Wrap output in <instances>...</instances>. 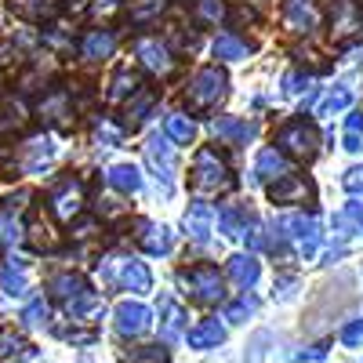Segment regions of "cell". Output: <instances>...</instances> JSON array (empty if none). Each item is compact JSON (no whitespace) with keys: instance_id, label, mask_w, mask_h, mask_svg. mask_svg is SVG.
Instances as JSON below:
<instances>
[{"instance_id":"6da1fadb","label":"cell","mask_w":363,"mask_h":363,"mask_svg":"<svg viewBox=\"0 0 363 363\" xmlns=\"http://www.w3.org/2000/svg\"><path fill=\"white\" fill-rule=\"evenodd\" d=\"M189 186H193V193H200V196H218V193H225V189L233 186V174H229L225 160L218 157V149L207 145V149H200V153H196Z\"/></svg>"},{"instance_id":"7a4b0ae2","label":"cell","mask_w":363,"mask_h":363,"mask_svg":"<svg viewBox=\"0 0 363 363\" xmlns=\"http://www.w3.org/2000/svg\"><path fill=\"white\" fill-rule=\"evenodd\" d=\"M225 91H229V77L218 66H203V69L193 73V80L186 87V102H189V109L203 113L211 106H218L225 99Z\"/></svg>"},{"instance_id":"3957f363","label":"cell","mask_w":363,"mask_h":363,"mask_svg":"<svg viewBox=\"0 0 363 363\" xmlns=\"http://www.w3.org/2000/svg\"><path fill=\"white\" fill-rule=\"evenodd\" d=\"M277 149H284V153H291L294 160H313L316 157V149H320V135H316V128L309 124L306 116H294V120H287V124L280 128V135H277Z\"/></svg>"},{"instance_id":"277c9868","label":"cell","mask_w":363,"mask_h":363,"mask_svg":"<svg viewBox=\"0 0 363 363\" xmlns=\"http://www.w3.org/2000/svg\"><path fill=\"white\" fill-rule=\"evenodd\" d=\"M363 29V8L359 0H330V33L338 40L352 37Z\"/></svg>"},{"instance_id":"5b68a950","label":"cell","mask_w":363,"mask_h":363,"mask_svg":"<svg viewBox=\"0 0 363 363\" xmlns=\"http://www.w3.org/2000/svg\"><path fill=\"white\" fill-rule=\"evenodd\" d=\"M51 160H55V138H51V135L29 138V142L22 145V153H18V167H22L26 174H44Z\"/></svg>"},{"instance_id":"8992f818","label":"cell","mask_w":363,"mask_h":363,"mask_svg":"<svg viewBox=\"0 0 363 363\" xmlns=\"http://www.w3.org/2000/svg\"><path fill=\"white\" fill-rule=\"evenodd\" d=\"M182 280H186V287H193V298L200 301H218L222 298V277L215 265H193L182 272Z\"/></svg>"},{"instance_id":"52a82bcc","label":"cell","mask_w":363,"mask_h":363,"mask_svg":"<svg viewBox=\"0 0 363 363\" xmlns=\"http://www.w3.org/2000/svg\"><path fill=\"white\" fill-rule=\"evenodd\" d=\"M145 160H149V167L157 171V178L164 182V189L171 193V178H174V149L167 145V138H160V135H153L145 142Z\"/></svg>"},{"instance_id":"ba28073f","label":"cell","mask_w":363,"mask_h":363,"mask_svg":"<svg viewBox=\"0 0 363 363\" xmlns=\"http://www.w3.org/2000/svg\"><path fill=\"white\" fill-rule=\"evenodd\" d=\"M135 55L145 62V69H153V73H160V77H167V73L174 69L171 51H167L157 37H138V40H135Z\"/></svg>"},{"instance_id":"9c48e42d","label":"cell","mask_w":363,"mask_h":363,"mask_svg":"<svg viewBox=\"0 0 363 363\" xmlns=\"http://www.w3.org/2000/svg\"><path fill=\"white\" fill-rule=\"evenodd\" d=\"M309 196H313V186L301 174H291V171L269 186V200H277V203H306Z\"/></svg>"},{"instance_id":"30bf717a","label":"cell","mask_w":363,"mask_h":363,"mask_svg":"<svg viewBox=\"0 0 363 363\" xmlns=\"http://www.w3.org/2000/svg\"><path fill=\"white\" fill-rule=\"evenodd\" d=\"M80 207H84V193H80V186H77L73 178H66L62 186L51 193V211H55L62 222H73V218L80 215Z\"/></svg>"},{"instance_id":"8fae6325","label":"cell","mask_w":363,"mask_h":363,"mask_svg":"<svg viewBox=\"0 0 363 363\" xmlns=\"http://www.w3.org/2000/svg\"><path fill=\"white\" fill-rule=\"evenodd\" d=\"M0 291L8 298H22L29 291V280H26V258L18 255H8L0 262Z\"/></svg>"},{"instance_id":"7c38bea8","label":"cell","mask_w":363,"mask_h":363,"mask_svg":"<svg viewBox=\"0 0 363 363\" xmlns=\"http://www.w3.org/2000/svg\"><path fill=\"white\" fill-rule=\"evenodd\" d=\"M116 48V37L113 29H91V33L80 40V55L87 58V62H102V58H109Z\"/></svg>"},{"instance_id":"4fadbf2b","label":"cell","mask_w":363,"mask_h":363,"mask_svg":"<svg viewBox=\"0 0 363 363\" xmlns=\"http://www.w3.org/2000/svg\"><path fill=\"white\" fill-rule=\"evenodd\" d=\"M8 11L26 22H44V18H55L58 4L55 0H8Z\"/></svg>"},{"instance_id":"5bb4252c","label":"cell","mask_w":363,"mask_h":363,"mask_svg":"<svg viewBox=\"0 0 363 363\" xmlns=\"http://www.w3.org/2000/svg\"><path fill=\"white\" fill-rule=\"evenodd\" d=\"M277 225H280V229H287L291 236H298L301 244H306V251H313L316 233H320V222H316L313 215H287V218H280Z\"/></svg>"},{"instance_id":"9a60e30c","label":"cell","mask_w":363,"mask_h":363,"mask_svg":"<svg viewBox=\"0 0 363 363\" xmlns=\"http://www.w3.org/2000/svg\"><path fill=\"white\" fill-rule=\"evenodd\" d=\"M138 244L149 255H167L171 251V229L167 225H153V222H138Z\"/></svg>"},{"instance_id":"2e32d148","label":"cell","mask_w":363,"mask_h":363,"mask_svg":"<svg viewBox=\"0 0 363 363\" xmlns=\"http://www.w3.org/2000/svg\"><path fill=\"white\" fill-rule=\"evenodd\" d=\"M218 225H222L225 236H244L247 225H251V207H247V203H229V207H222Z\"/></svg>"},{"instance_id":"e0dca14e","label":"cell","mask_w":363,"mask_h":363,"mask_svg":"<svg viewBox=\"0 0 363 363\" xmlns=\"http://www.w3.org/2000/svg\"><path fill=\"white\" fill-rule=\"evenodd\" d=\"M215 135L233 142V145H247V138L255 135V124H247V120H240V116H218L215 120Z\"/></svg>"},{"instance_id":"ac0fdd59","label":"cell","mask_w":363,"mask_h":363,"mask_svg":"<svg viewBox=\"0 0 363 363\" xmlns=\"http://www.w3.org/2000/svg\"><path fill=\"white\" fill-rule=\"evenodd\" d=\"M116 327H120V335H142V330L149 327V309L124 301V306L116 309Z\"/></svg>"},{"instance_id":"d6986e66","label":"cell","mask_w":363,"mask_h":363,"mask_svg":"<svg viewBox=\"0 0 363 363\" xmlns=\"http://www.w3.org/2000/svg\"><path fill=\"white\" fill-rule=\"evenodd\" d=\"M106 182H109L116 193H138L142 189V174H138L135 164H113L106 171Z\"/></svg>"},{"instance_id":"ffe728a7","label":"cell","mask_w":363,"mask_h":363,"mask_svg":"<svg viewBox=\"0 0 363 363\" xmlns=\"http://www.w3.org/2000/svg\"><path fill=\"white\" fill-rule=\"evenodd\" d=\"M211 222H215V207L203 203V200H196V203L186 211V229H189V236H193V240H207Z\"/></svg>"},{"instance_id":"44dd1931","label":"cell","mask_w":363,"mask_h":363,"mask_svg":"<svg viewBox=\"0 0 363 363\" xmlns=\"http://www.w3.org/2000/svg\"><path fill=\"white\" fill-rule=\"evenodd\" d=\"M255 174H258V178H284V174H287V157H284V149H277V145L262 149L258 160H255Z\"/></svg>"},{"instance_id":"7402d4cb","label":"cell","mask_w":363,"mask_h":363,"mask_svg":"<svg viewBox=\"0 0 363 363\" xmlns=\"http://www.w3.org/2000/svg\"><path fill=\"white\" fill-rule=\"evenodd\" d=\"M153 106H157V95H153L149 87L135 91V95H131V102H128V109H124V124H128V128H138L142 120L149 116V109H153Z\"/></svg>"},{"instance_id":"603a6c76","label":"cell","mask_w":363,"mask_h":363,"mask_svg":"<svg viewBox=\"0 0 363 363\" xmlns=\"http://www.w3.org/2000/svg\"><path fill=\"white\" fill-rule=\"evenodd\" d=\"M164 131H167L171 142H182V145H189V142L196 138V124H193L189 116H182V113H167Z\"/></svg>"},{"instance_id":"cb8c5ba5","label":"cell","mask_w":363,"mask_h":363,"mask_svg":"<svg viewBox=\"0 0 363 363\" xmlns=\"http://www.w3.org/2000/svg\"><path fill=\"white\" fill-rule=\"evenodd\" d=\"M37 113H40L44 120H55V124H62V120L69 116V95H66V91H51L48 99H40Z\"/></svg>"},{"instance_id":"d4e9b609","label":"cell","mask_w":363,"mask_h":363,"mask_svg":"<svg viewBox=\"0 0 363 363\" xmlns=\"http://www.w3.org/2000/svg\"><path fill=\"white\" fill-rule=\"evenodd\" d=\"M120 284L124 287H131V291H149V269L142 265V262H135V258H128V262H120Z\"/></svg>"},{"instance_id":"484cf974","label":"cell","mask_w":363,"mask_h":363,"mask_svg":"<svg viewBox=\"0 0 363 363\" xmlns=\"http://www.w3.org/2000/svg\"><path fill=\"white\" fill-rule=\"evenodd\" d=\"M48 291L55 294V298H62V301H73L80 291H87L84 284H80V277H73V272H58V277H51L48 280Z\"/></svg>"},{"instance_id":"4316f807","label":"cell","mask_w":363,"mask_h":363,"mask_svg":"<svg viewBox=\"0 0 363 363\" xmlns=\"http://www.w3.org/2000/svg\"><path fill=\"white\" fill-rule=\"evenodd\" d=\"M284 18H287V29H294V33H306V29H313V22H316V15L301 4V0H287Z\"/></svg>"},{"instance_id":"83f0119b","label":"cell","mask_w":363,"mask_h":363,"mask_svg":"<svg viewBox=\"0 0 363 363\" xmlns=\"http://www.w3.org/2000/svg\"><path fill=\"white\" fill-rule=\"evenodd\" d=\"M247 55H251V48L244 40L229 37V33H222L215 40V58H222V62H240V58H247Z\"/></svg>"},{"instance_id":"f1b7e54d","label":"cell","mask_w":363,"mask_h":363,"mask_svg":"<svg viewBox=\"0 0 363 363\" xmlns=\"http://www.w3.org/2000/svg\"><path fill=\"white\" fill-rule=\"evenodd\" d=\"M229 277L236 284H255L258 280V262L251 255H233L229 258Z\"/></svg>"},{"instance_id":"f546056e","label":"cell","mask_w":363,"mask_h":363,"mask_svg":"<svg viewBox=\"0 0 363 363\" xmlns=\"http://www.w3.org/2000/svg\"><path fill=\"white\" fill-rule=\"evenodd\" d=\"M345 106H352V91L349 87H330L323 95V102L316 106V116H330V113H338Z\"/></svg>"},{"instance_id":"4dcf8cb0","label":"cell","mask_w":363,"mask_h":363,"mask_svg":"<svg viewBox=\"0 0 363 363\" xmlns=\"http://www.w3.org/2000/svg\"><path fill=\"white\" fill-rule=\"evenodd\" d=\"M160 15H164V0H135L131 4V22L135 26H149Z\"/></svg>"},{"instance_id":"1f68e13d","label":"cell","mask_w":363,"mask_h":363,"mask_svg":"<svg viewBox=\"0 0 363 363\" xmlns=\"http://www.w3.org/2000/svg\"><path fill=\"white\" fill-rule=\"evenodd\" d=\"M138 91V77L131 73V69H120L116 77H113V87H109V99L113 102H120V99H128V95H135Z\"/></svg>"},{"instance_id":"d6a6232c","label":"cell","mask_w":363,"mask_h":363,"mask_svg":"<svg viewBox=\"0 0 363 363\" xmlns=\"http://www.w3.org/2000/svg\"><path fill=\"white\" fill-rule=\"evenodd\" d=\"M359 218H363V203H349L345 211H338V215H335V233L338 236H349Z\"/></svg>"},{"instance_id":"836d02e7","label":"cell","mask_w":363,"mask_h":363,"mask_svg":"<svg viewBox=\"0 0 363 363\" xmlns=\"http://www.w3.org/2000/svg\"><path fill=\"white\" fill-rule=\"evenodd\" d=\"M26 200H29V193L26 189H15V193H4V196H0V215H18V211L26 207Z\"/></svg>"},{"instance_id":"e575fe53","label":"cell","mask_w":363,"mask_h":363,"mask_svg":"<svg viewBox=\"0 0 363 363\" xmlns=\"http://www.w3.org/2000/svg\"><path fill=\"white\" fill-rule=\"evenodd\" d=\"M196 15L203 22H222L225 18V4L222 0H196Z\"/></svg>"},{"instance_id":"d590c367","label":"cell","mask_w":363,"mask_h":363,"mask_svg":"<svg viewBox=\"0 0 363 363\" xmlns=\"http://www.w3.org/2000/svg\"><path fill=\"white\" fill-rule=\"evenodd\" d=\"M215 342H222V327L218 323H203V327L193 330V345H215Z\"/></svg>"},{"instance_id":"8d00e7d4","label":"cell","mask_w":363,"mask_h":363,"mask_svg":"<svg viewBox=\"0 0 363 363\" xmlns=\"http://www.w3.org/2000/svg\"><path fill=\"white\" fill-rule=\"evenodd\" d=\"M29 240L37 244V251H44V247H55L51 225H44V222H33V225H29Z\"/></svg>"},{"instance_id":"74e56055","label":"cell","mask_w":363,"mask_h":363,"mask_svg":"<svg viewBox=\"0 0 363 363\" xmlns=\"http://www.w3.org/2000/svg\"><path fill=\"white\" fill-rule=\"evenodd\" d=\"M22 320H26V327H37V323H44L48 320V306L37 298V301H29L26 306V313H22Z\"/></svg>"},{"instance_id":"f35d334b","label":"cell","mask_w":363,"mask_h":363,"mask_svg":"<svg viewBox=\"0 0 363 363\" xmlns=\"http://www.w3.org/2000/svg\"><path fill=\"white\" fill-rule=\"evenodd\" d=\"M342 186H345L352 196H363V167H352V171H345Z\"/></svg>"},{"instance_id":"ab89813d","label":"cell","mask_w":363,"mask_h":363,"mask_svg":"<svg viewBox=\"0 0 363 363\" xmlns=\"http://www.w3.org/2000/svg\"><path fill=\"white\" fill-rule=\"evenodd\" d=\"M120 4H124V0H95V4H91V15H95V18H109L113 11H120Z\"/></svg>"},{"instance_id":"60d3db41","label":"cell","mask_w":363,"mask_h":363,"mask_svg":"<svg viewBox=\"0 0 363 363\" xmlns=\"http://www.w3.org/2000/svg\"><path fill=\"white\" fill-rule=\"evenodd\" d=\"M22 352V342L15 335H0V356H18Z\"/></svg>"},{"instance_id":"b9f144b4","label":"cell","mask_w":363,"mask_h":363,"mask_svg":"<svg viewBox=\"0 0 363 363\" xmlns=\"http://www.w3.org/2000/svg\"><path fill=\"white\" fill-rule=\"evenodd\" d=\"M301 84H306V77H298V73H287L284 77V91H287V95H298Z\"/></svg>"},{"instance_id":"7bdbcfd3","label":"cell","mask_w":363,"mask_h":363,"mask_svg":"<svg viewBox=\"0 0 363 363\" xmlns=\"http://www.w3.org/2000/svg\"><path fill=\"white\" fill-rule=\"evenodd\" d=\"M363 131V113H352L349 116V135H359Z\"/></svg>"},{"instance_id":"ee69618b","label":"cell","mask_w":363,"mask_h":363,"mask_svg":"<svg viewBox=\"0 0 363 363\" xmlns=\"http://www.w3.org/2000/svg\"><path fill=\"white\" fill-rule=\"evenodd\" d=\"M345 149H349V153H359V149H363V145H359V135H349V131H345Z\"/></svg>"},{"instance_id":"f6af8a7d","label":"cell","mask_w":363,"mask_h":363,"mask_svg":"<svg viewBox=\"0 0 363 363\" xmlns=\"http://www.w3.org/2000/svg\"><path fill=\"white\" fill-rule=\"evenodd\" d=\"M345 342H363V327H349L345 330Z\"/></svg>"},{"instance_id":"bcb514c9","label":"cell","mask_w":363,"mask_h":363,"mask_svg":"<svg viewBox=\"0 0 363 363\" xmlns=\"http://www.w3.org/2000/svg\"><path fill=\"white\" fill-rule=\"evenodd\" d=\"M4 229H8V215H0V236H4Z\"/></svg>"}]
</instances>
